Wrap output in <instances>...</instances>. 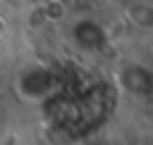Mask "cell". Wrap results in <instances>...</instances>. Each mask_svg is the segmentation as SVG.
<instances>
[{
    "mask_svg": "<svg viewBox=\"0 0 153 145\" xmlns=\"http://www.w3.org/2000/svg\"><path fill=\"white\" fill-rule=\"evenodd\" d=\"M127 17H129V21H131L134 26H139V29H151V24H153V7H151L148 2H134V5H129Z\"/></svg>",
    "mask_w": 153,
    "mask_h": 145,
    "instance_id": "4",
    "label": "cell"
},
{
    "mask_svg": "<svg viewBox=\"0 0 153 145\" xmlns=\"http://www.w3.org/2000/svg\"><path fill=\"white\" fill-rule=\"evenodd\" d=\"M115 81L120 90H124L131 97H148L153 90V71L143 62H124L115 71Z\"/></svg>",
    "mask_w": 153,
    "mask_h": 145,
    "instance_id": "3",
    "label": "cell"
},
{
    "mask_svg": "<svg viewBox=\"0 0 153 145\" xmlns=\"http://www.w3.org/2000/svg\"><path fill=\"white\" fill-rule=\"evenodd\" d=\"M79 145H110V143L103 140V138H86V140H81Z\"/></svg>",
    "mask_w": 153,
    "mask_h": 145,
    "instance_id": "5",
    "label": "cell"
},
{
    "mask_svg": "<svg viewBox=\"0 0 153 145\" xmlns=\"http://www.w3.org/2000/svg\"><path fill=\"white\" fill-rule=\"evenodd\" d=\"M69 40L76 50L86 52V55H93V52H100L105 50L108 45V31L105 26L93 19V17H79L69 24Z\"/></svg>",
    "mask_w": 153,
    "mask_h": 145,
    "instance_id": "2",
    "label": "cell"
},
{
    "mask_svg": "<svg viewBox=\"0 0 153 145\" xmlns=\"http://www.w3.org/2000/svg\"><path fill=\"white\" fill-rule=\"evenodd\" d=\"M12 88L17 97H22L24 102H43L57 90V74L48 64L31 62L17 69Z\"/></svg>",
    "mask_w": 153,
    "mask_h": 145,
    "instance_id": "1",
    "label": "cell"
},
{
    "mask_svg": "<svg viewBox=\"0 0 153 145\" xmlns=\"http://www.w3.org/2000/svg\"><path fill=\"white\" fill-rule=\"evenodd\" d=\"M26 2H31V5H43L45 0H26Z\"/></svg>",
    "mask_w": 153,
    "mask_h": 145,
    "instance_id": "7",
    "label": "cell"
},
{
    "mask_svg": "<svg viewBox=\"0 0 153 145\" xmlns=\"http://www.w3.org/2000/svg\"><path fill=\"white\" fill-rule=\"evenodd\" d=\"M5 33H7V21H5V17L0 14V38H2Z\"/></svg>",
    "mask_w": 153,
    "mask_h": 145,
    "instance_id": "6",
    "label": "cell"
}]
</instances>
